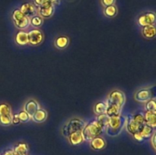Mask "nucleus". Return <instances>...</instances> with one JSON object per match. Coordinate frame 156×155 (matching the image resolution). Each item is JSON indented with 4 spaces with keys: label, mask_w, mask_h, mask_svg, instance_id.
I'll list each match as a JSON object with an SVG mask.
<instances>
[{
    "label": "nucleus",
    "mask_w": 156,
    "mask_h": 155,
    "mask_svg": "<svg viewBox=\"0 0 156 155\" xmlns=\"http://www.w3.org/2000/svg\"><path fill=\"white\" fill-rule=\"evenodd\" d=\"M106 102L108 105H114L122 109L126 103V96L120 90H114L110 93Z\"/></svg>",
    "instance_id": "obj_4"
},
{
    "label": "nucleus",
    "mask_w": 156,
    "mask_h": 155,
    "mask_svg": "<svg viewBox=\"0 0 156 155\" xmlns=\"http://www.w3.org/2000/svg\"><path fill=\"white\" fill-rule=\"evenodd\" d=\"M67 138H68V140L70 144L74 146L80 145L81 144H82L85 141L82 131H80V132H73Z\"/></svg>",
    "instance_id": "obj_14"
},
{
    "label": "nucleus",
    "mask_w": 156,
    "mask_h": 155,
    "mask_svg": "<svg viewBox=\"0 0 156 155\" xmlns=\"http://www.w3.org/2000/svg\"><path fill=\"white\" fill-rule=\"evenodd\" d=\"M133 137L134 138V139L136 140L137 141H140V142H141V141H144V139H143V138L142 137V135H140V132H137V133L134 134V135H133Z\"/></svg>",
    "instance_id": "obj_35"
},
{
    "label": "nucleus",
    "mask_w": 156,
    "mask_h": 155,
    "mask_svg": "<svg viewBox=\"0 0 156 155\" xmlns=\"http://www.w3.org/2000/svg\"><path fill=\"white\" fill-rule=\"evenodd\" d=\"M47 118V112L45 109H42V108H40L39 109L37 110V112L34 114L33 116L31 117V119L34 122L37 123L43 122L45 121Z\"/></svg>",
    "instance_id": "obj_17"
},
{
    "label": "nucleus",
    "mask_w": 156,
    "mask_h": 155,
    "mask_svg": "<svg viewBox=\"0 0 156 155\" xmlns=\"http://www.w3.org/2000/svg\"><path fill=\"white\" fill-rule=\"evenodd\" d=\"M142 33L143 36L147 39H152L156 35V29L155 25H148L143 27Z\"/></svg>",
    "instance_id": "obj_19"
},
{
    "label": "nucleus",
    "mask_w": 156,
    "mask_h": 155,
    "mask_svg": "<svg viewBox=\"0 0 156 155\" xmlns=\"http://www.w3.org/2000/svg\"><path fill=\"white\" fill-rule=\"evenodd\" d=\"M114 2H115V0H101L102 5L105 7L111 5H114Z\"/></svg>",
    "instance_id": "obj_32"
},
{
    "label": "nucleus",
    "mask_w": 156,
    "mask_h": 155,
    "mask_svg": "<svg viewBox=\"0 0 156 155\" xmlns=\"http://www.w3.org/2000/svg\"><path fill=\"white\" fill-rule=\"evenodd\" d=\"M12 115H0V124L2 126H8L12 124Z\"/></svg>",
    "instance_id": "obj_31"
},
{
    "label": "nucleus",
    "mask_w": 156,
    "mask_h": 155,
    "mask_svg": "<svg viewBox=\"0 0 156 155\" xmlns=\"http://www.w3.org/2000/svg\"><path fill=\"white\" fill-rule=\"evenodd\" d=\"M152 91L149 89H140L136 93L135 96H134V98L136 101L140 102V103H146L148 100H149L150 99H152Z\"/></svg>",
    "instance_id": "obj_11"
},
{
    "label": "nucleus",
    "mask_w": 156,
    "mask_h": 155,
    "mask_svg": "<svg viewBox=\"0 0 156 155\" xmlns=\"http://www.w3.org/2000/svg\"><path fill=\"white\" fill-rule=\"evenodd\" d=\"M126 117L123 116L121 114L110 117L108 124L105 129L107 134L111 137L117 136L123 130L126 126Z\"/></svg>",
    "instance_id": "obj_1"
},
{
    "label": "nucleus",
    "mask_w": 156,
    "mask_h": 155,
    "mask_svg": "<svg viewBox=\"0 0 156 155\" xmlns=\"http://www.w3.org/2000/svg\"><path fill=\"white\" fill-rule=\"evenodd\" d=\"M48 0H34V5L36 6V8L40 7V6L43 5L44 3H46Z\"/></svg>",
    "instance_id": "obj_33"
},
{
    "label": "nucleus",
    "mask_w": 156,
    "mask_h": 155,
    "mask_svg": "<svg viewBox=\"0 0 156 155\" xmlns=\"http://www.w3.org/2000/svg\"><path fill=\"white\" fill-rule=\"evenodd\" d=\"M121 110L122 109H120V108L117 107V106H114V105H108V107H107L106 112H105V113H106L109 117H111L118 115V114H120Z\"/></svg>",
    "instance_id": "obj_23"
},
{
    "label": "nucleus",
    "mask_w": 156,
    "mask_h": 155,
    "mask_svg": "<svg viewBox=\"0 0 156 155\" xmlns=\"http://www.w3.org/2000/svg\"><path fill=\"white\" fill-rule=\"evenodd\" d=\"M107 143L105 138L101 136L95 137L90 141V146L94 150H101L106 147Z\"/></svg>",
    "instance_id": "obj_12"
},
{
    "label": "nucleus",
    "mask_w": 156,
    "mask_h": 155,
    "mask_svg": "<svg viewBox=\"0 0 156 155\" xmlns=\"http://www.w3.org/2000/svg\"><path fill=\"white\" fill-rule=\"evenodd\" d=\"M15 43L19 46H25L29 43L27 33L23 30H20L15 35Z\"/></svg>",
    "instance_id": "obj_16"
},
{
    "label": "nucleus",
    "mask_w": 156,
    "mask_h": 155,
    "mask_svg": "<svg viewBox=\"0 0 156 155\" xmlns=\"http://www.w3.org/2000/svg\"><path fill=\"white\" fill-rule=\"evenodd\" d=\"M107 107H108V104H107L106 101L98 102L94 106V113L97 114V115H101V114H105L106 112Z\"/></svg>",
    "instance_id": "obj_22"
},
{
    "label": "nucleus",
    "mask_w": 156,
    "mask_h": 155,
    "mask_svg": "<svg viewBox=\"0 0 156 155\" xmlns=\"http://www.w3.org/2000/svg\"><path fill=\"white\" fill-rule=\"evenodd\" d=\"M104 13H105V16L108 17V18H113V17H114L117 15V9L116 5H111L107 6V7L105 8Z\"/></svg>",
    "instance_id": "obj_24"
},
{
    "label": "nucleus",
    "mask_w": 156,
    "mask_h": 155,
    "mask_svg": "<svg viewBox=\"0 0 156 155\" xmlns=\"http://www.w3.org/2000/svg\"><path fill=\"white\" fill-rule=\"evenodd\" d=\"M49 1H50V2H52L53 5H54V4H56V3H57L59 0H49Z\"/></svg>",
    "instance_id": "obj_38"
},
{
    "label": "nucleus",
    "mask_w": 156,
    "mask_h": 155,
    "mask_svg": "<svg viewBox=\"0 0 156 155\" xmlns=\"http://www.w3.org/2000/svg\"><path fill=\"white\" fill-rule=\"evenodd\" d=\"M145 124L152 129L156 127V111H146L144 113Z\"/></svg>",
    "instance_id": "obj_15"
},
{
    "label": "nucleus",
    "mask_w": 156,
    "mask_h": 155,
    "mask_svg": "<svg viewBox=\"0 0 156 155\" xmlns=\"http://www.w3.org/2000/svg\"><path fill=\"white\" fill-rule=\"evenodd\" d=\"M43 18L39 15H36L30 18V24L34 27H39L43 24Z\"/></svg>",
    "instance_id": "obj_27"
},
{
    "label": "nucleus",
    "mask_w": 156,
    "mask_h": 155,
    "mask_svg": "<svg viewBox=\"0 0 156 155\" xmlns=\"http://www.w3.org/2000/svg\"><path fill=\"white\" fill-rule=\"evenodd\" d=\"M19 9L25 16H27L29 18H32V17L36 15L37 13L36 6L30 2L23 3Z\"/></svg>",
    "instance_id": "obj_10"
},
{
    "label": "nucleus",
    "mask_w": 156,
    "mask_h": 155,
    "mask_svg": "<svg viewBox=\"0 0 156 155\" xmlns=\"http://www.w3.org/2000/svg\"><path fill=\"white\" fill-rule=\"evenodd\" d=\"M29 43L33 46H37L44 40V33L39 29H33L27 33Z\"/></svg>",
    "instance_id": "obj_8"
},
{
    "label": "nucleus",
    "mask_w": 156,
    "mask_h": 155,
    "mask_svg": "<svg viewBox=\"0 0 156 155\" xmlns=\"http://www.w3.org/2000/svg\"><path fill=\"white\" fill-rule=\"evenodd\" d=\"M40 105L36 100H30L27 102H26V103L24 104V110L30 115V117H32L34 115V114L37 112V109H40Z\"/></svg>",
    "instance_id": "obj_13"
},
{
    "label": "nucleus",
    "mask_w": 156,
    "mask_h": 155,
    "mask_svg": "<svg viewBox=\"0 0 156 155\" xmlns=\"http://www.w3.org/2000/svg\"><path fill=\"white\" fill-rule=\"evenodd\" d=\"M2 155H16V154H15L13 149H9V150H6Z\"/></svg>",
    "instance_id": "obj_37"
},
{
    "label": "nucleus",
    "mask_w": 156,
    "mask_h": 155,
    "mask_svg": "<svg viewBox=\"0 0 156 155\" xmlns=\"http://www.w3.org/2000/svg\"><path fill=\"white\" fill-rule=\"evenodd\" d=\"M13 150L16 155H28L29 147L26 143L21 142L14 147Z\"/></svg>",
    "instance_id": "obj_18"
},
{
    "label": "nucleus",
    "mask_w": 156,
    "mask_h": 155,
    "mask_svg": "<svg viewBox=\"0 0 156 155\" xmlns=\"http://www.w3.org/2000/svg\"><path fill=\"white\" fill-rule=\"evenodd\" d=\"M109 119L110 117L108 116L106 113H105L101 114V115H98L96 120L98 122L99 124H100L101 126H102V128L105 130V129H106L107 126H108V122H109Z\"/></svg>",
    "instance_id": "obj_25"
},
{
    "label": "nucleus",
    "mask_w": 156,
    "mask_h": 155,
    "mask_svg": "<svg viewBox=\"0 0 156 155\" xmlns=\"http://www.w3.org/2000/svg\"><path fill=\"white\" fill-rule=\"evenodd\" d=\"M20 122L19 118H18V114H12V124H18Z\"/></svg>",
    "instance_id": "obj_34"
},
{
    "label": "nucleus",
    "mask_w": 156,
    "mask_h": 155,
    "mask_svg": "<svg viewBox=\"0 0 156 155\" xmlns=\"http://www.w3.org/2000/svg\"><path fill=\"white\" fill-rule=\"evenodd\" d=\"M150 141H151V144H152L153 149L154 150H155V132H154V133L152 134V136H151Z\"/></svg>",
    "instance_id": "obj_36"
},
{
    "label": "nucleus",
    "mask_w": 156,
    "mask_h": 155,
    "mask_svg": "<svg viewBox=\"0 0 156 155\" xmlns=\"http://www.w3.org/2000/svg\"><path fill=\"white\" fill-rule=\"evenodd\" d=\"M12 17L14 24L18 29L24 30L30 25V18L25 16L19 9H16L13 11Z\"/></svg>",
    "instance_id": "obj_5"
},
{
    "label": "nucleus",
    "mask_w": 156,
    "mask_h": 155,
    "mask_svg": "<svg viewBox=\"0 0 156 155\" xmlns=\"http://www.w3.org/2000/svg\"><path fill=\"white\" fill-rule=\"evenodd\" d=\"M69 43V40L66 36H60L55 40V46L59 50H63L68 46Z\"/></svg>",
    "instance_id": "obj_20"
},
{
    "label": "nucleus",
    "mask_w": 156,
    "mask_h": 155,
    "mask_svg": "<svg viewBox=\"0 0 156 155\" xmlns=\"http://www.w3.org/2000/svg\"><path fill=\"white\" fill-rule=\"evenodd\" d=\"M143 125H140L137 123L136 122L134 121V119L132 117V114H129L126 117V130L130 135H134V134L140 132L141 129L143 128Z\"/></svg>",
    "instance_id": "obj_9"
},
{
    "label": "nucleus",
    "mask_w": 156,
    "mask_h": 155,
    "mask_svg": "<svg viewBox=\"0 0 156 155\" xmlns=\"http://www.w3.org/2000/svg\"><path fill=\"white\" fill-rule=\"evenodd\" d=\"M18 118H19L20 122H27L31 119V117L24 110L21 111L19 113H18Z\"/></svg>",
    "instance_id": "obj_30"
},
{
    "label": "nucleus",
    "mask_w": 156,
    "mask_h": 155,
    "mask_svg": "<svg viewBox=\"0 0 156 155\" xmlns=\"http://www.w3.org/2000/svg\"><path fill=\"white\" fill-rule=\"evenodd\" d=\"M137 23L141 27L148 25H155V14L152 12H145L143 15H140L137 20Z\"/></svg>",
    "instance_id": "obj_6"
},
{
    "label": "nucleus",
    "mask_w": 156,
    "mask_h": 155,
    "mask_svg": "<svg viewBox=\"0 0 156 155\" xmlns=\"http://www.w3.org/2000/svg\"><path fill=\"white\" fill-rule=\"evenodd\" d=\"M85 124H86L84 120L81 119H72L62 127V135L65 137H68L73 132L82 131V129L85 127Z\"/></svg>",
    "instance_id": "obj_3"
},
{
    "label": "nucleus",
    "mask_w": 156,
    "mask_h": 155,
    "mask_svg": "<svg viewBox=\"0 0 156 155\" xmlns=\"http://www.w3.org/2000/svg\"><path fill=\"white\" fill-rule=\"evenodd\" d=\"M54 5L50 2L49 0L43 5L37 8V13L39 14L40 16L44 18H50L54 13Z\"/></svg>",
    "instance_id": "obj_7"
},
{
    "label": "nucleus",
    "mask_w": 156,
    "mask_h": 155,
    "mask_svg": "<svg viewBox=\"0 0 156 155\" xmlns=\"http://www.w3.org/2000/svg\"><path fill=\"white\" fill-rule=\"evenodd\" d=\"M0 115H12L11 106L7 103H0Z\"/></svg>",
    "instance_id": "obj_26"
},
{
    "label": "nucleus",
    "mask_w": 156,
    "mask_h": 155,
    "mask_svg": "<svg viewBox=\"0 0 156 155\" xmlns=\"http://www.w3.org/2000/svg\"><path fill=\"white\" fill-rule=\"evenodd\" d=\"M104 131H105V129L99 124L98 122L96 119H94L90 122L85 124L82 132L85 141H90L95 137L101 136Z\"/></svg>",
    "instance_id": "obj_2"
},
{
    "label": "nucleus",
    "mask_w": 156,
    "mask_h": 155,
    "mask_svg": "<svg viewBox=\"0 0 156 155\" xmlns=\"http://www.w3.org/2000/svg\"><path fill=\"white\" fill-rule=\"evenodd\" d=\"M132 117L134 119V121L136 122L137 123L140 125L145 124V118H144V113L143 112H137V113L132 114Z\"/></svg>",
    "instance_id": "obj_28"
},
{
    "label": "nucleus",
    "mask_w": 156,
    "mask_h": 155,
    "mask_svg": "<svg viewBox=\"0 0 156 155\" xmlns=\"http://www.w3.org/2000/svg\"><path fill=\"white\" fill-rule=\"evenodd\" d=\"M146 111H156V103L154 99H150L145 103Z\"/></svg>",
    "instance_id": "obj_29"
},
{
    "label": "nucleus",
    "mask_w": 156,
    "mask_h": 155,
    "mask_svg": "<svg viewBox=\"0 0 156 155\" xmlns=\"http://www.w3.org/2000/svg\"><path fill=\"white\" fill-rule=\"evenodd\" d=\"M154 132H155V129H152L150 126H147L146 124H144L143 128L141 129V130H140V133L145 141V140L149 139Z\"/></svg>",
    "instance_id": "obj_21"
}]
</instances>
